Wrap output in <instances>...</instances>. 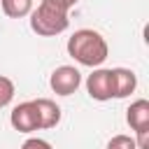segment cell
I'll use <instances>...</instances> for the list:
<instances>
[{"mask_svg": "<svg viewBox=\"0 0 149 149\" xmlns=\"http://www.w3.org/2000/svg\"><path fill=\"white\" fill-rule=\"evenodd\" d=\"M9 123L14 130L19 133H33L40 128V119H37V107L33 100H26V102H19L12 114H9Z\"/></svg>", "mask_w": 149, "mask_h": 149, "instance_id": "cell-5", "label": "cell"}, {"mask_svg": "<svg viewBox=\"0 0 149 149\" xmlns=\"http://www.w3.org/2000/svg\"><path fill=\"white\" fill-rule=\"evenodd\" d=\"M137 88V74L128 68H112V91L114 98H128Z\"/></svg>", "mask_w": 149, "mask_h": 149, "instance_id": "cell-7", "label": "cell"}, {"mask_svg": "<svg viewBox=\"0 0 149 149\" xmlns=\"http://www.w3.org/2000/svg\"><path fill=\"white\" fill-rule=\"evenodd\" d=\"M68 54L79 63V65H86V68H100L109 54V47H107V40L93 30V28H81V30H74L70 37H68V44H65Z\"/></svg>", "mask_w": 149, "mask_h": 149, "instance_id": "cell-1", "label": "cell"}, {"mask_svg": "<svg viewBox=\"0 0 149 149\" xmlns=\"http://www.w3.org/2000/svg\"><path fill=\"white\" fill-rule=\"evenodd\" d=\"M126 121L135 130V135H147L149 133V100L144 98L133 100L126 109Z\"/></svg>", "mask_w": 149, "mask_h": 149, "instance_id": "cell-6", "label": "cell"}, {"mask_svg": "<svg viewBox=\"0 0 149 149\" xmlns=\"http://www.w3.org/2000/svg\"><path fill=\"white\" fill-rule=\"evenodd\" d=\"M86 91L98 102L112 100L114 98V91H112V70H107V68H93V72L86 77Z\"/></svg>", "mask_w": 149, "mask_h": 149, "instance_id": "cell-4", "label": "cell"}, {"mask_svg": "<svg viewBox=\"0 0 149 149\" xmlns=\"http://www.w3.org/2000/svg\"><path fill=\"white\" fill-rule=\"evenodd\" d=\"M107 149H137V144H135V137H130V135H114V137H109V142H107Z\"/></svg>", "mask_w": 149, "mask_h": 149, "instance_id": "cell-11", "label": "cell"}, {"mask_svg": "<svg viewBox=\"0 0 149 149\" xmlns=\"http://www.w3.org/2000/svg\"><path fill=\"white\" fill-rule=\"evenodd\" d=\"M68 2L65 0H42L28 16H30V28L33 33L42 37H54L68 30L70 19H68Z\"/></svg>", "mask_w": 149, "mask_h": 149, "instance_id": "cell-2", "label": "cell"}, {"mask_svg": "<svg viewBox=\"0 0 149 149\" xmlns=\"http://www.w3.org/2000/svg\"><path fill=\"white\" fill-rule=\"evenodd\" d=\"M21 149H54L47 140H42V137H28L23 144H21Z\"/></svg>", "mask_w": 149, "mask_h": 149, "instance_id": "cell-12", "label": "cell"}, {"mask_svg": "<svg viewBox=\"0 0 149 149\" xmlns=\"http://www.w3.org/2000/svg\"><path fill=\"white\" fill-rule=\"evenodd\" d=\"M0 5L9 19H23L33 12V0H0Z\"/></svg>", "mask_w": 149, "mask_h": 149, "instance_id": "cell-9", "label": "cell"}, {"mask_svg": "<svg viewBox=\"0 0 149 149\" xmlns=\"http://www.w3.org/2000/svg\"><path fill=\"white\" fill-rule=\"evenodd\" d=\"M14 93H16L14 81H12L9 77L0 74V109H2V107H7V105L14 100Z\"/></svg>", "mask_w": 149, "mask_h": 149, "instance_id": "cell-10", "label": "cell"}, {"mask_svg": "<svg viewBox=\"0 0 149 149\" xmlns=\"http://www.w3.org/2000/svg\"><path fill=\"white\" fill-rule=\"evenodd\" d=\"M49 86L56 95H72L81 86V72L74 65H58L49 77Z\"/></svg>", "mask_w": 149, "mask_h": 149, "instance_id": "cell-3", "label": "cell"}, {"mask_svg": "<svg viewBox=\"0 0 149 149\" xmlns=\"http://www.w3.org/2000/svg\"><path fill=\"white\" fill-rule=\"evenodd\" d=\"M37 107V119H40V128H56L61 123V107L51 100V98H37L33 100Z\"/></svg>", "mask_w": 149, "mask_h": 149, "instance_id": "cell-8", "label": "cell"}, {"mask_svg": "<svg viewBox=\"0 0 149 149\" xmlns=\"http://www.w3.org/2000/svg\"><path fill=\"white\" fill-rule=\"evenodd\" d=\"M65 2H68V7H70V9H72V7H74V5H77V2H79V0H65Z\"/></svg>", "mask_w": 149, "mask_h": 149, "instance_id": "cell-13", "label": "cell"}]
</instances>
